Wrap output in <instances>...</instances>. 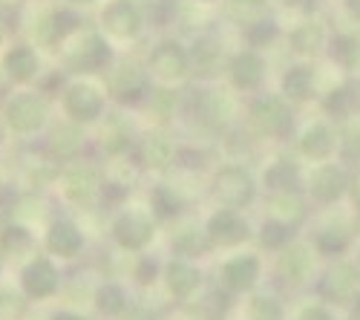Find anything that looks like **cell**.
Masks as SVG:
<instances>
[{"label":"cell","instance_id":"obj_29","mask_svg":"<svg viewBox=\"0 0 360 320\" xmlns=\"http://www.w3.org/2000/svg\"><path fill=\"white\" fill-rule=\"evenodd\" d=\"M265 185L271 188L274 193H280V191H294V188H297V167H294L291 162H285V159L274 162L271 167L265 170Z\"/></svg>","mask_w":360,"mask_h":320},{"label":"cell","instance_id":"obj_33","mask_svg":"<svg viewBox=\"0 0 360 320\" xmlns=\"http://www.w3.org/2000/svg\"><path fill=\"white\" fill-rule=\"evenodd\" d=\"M32 245V234L23 228V225H6L4 231H0V251L4 254H20L23 248Z\"/></svg>","mask_w":360,"mask_h":320},{"label":"cell","instance_id":"obj_11","mask_svg":"<svg viewBox=\"0 0 360 320\" xmlns=\"http://www.w3.org/2000/svg\"><path fill=\"white\" fill-rule=\"evenodd\" d=\"M46 251L55 254V257H61V260H72L84 251V234H81V228L70 219H58L49 225L46 231V240H44Z\"/></svg>","mask_w":360,"mask_h":320},{"label":"cell","instance_id":"obj_3","mask_svg":"<svg viewBox=\"0 0 360 320\" xmlns=\"http://www.w3.org/2000/svg\"><path fill=\"white\" fill-rule=\"evenodd\" d=\"M64 113L75 124H93L104 113V96L89 81H75L64 90Z\"/></svg>","mask_w":360,"mask_h":320},{"label":"cell","instance_id":"obj_34","mask_svg":"<svg viewBox=\"0 0 360 320\" xmlns=\"http://www.w3.org/2000/svg\"><path fill=\"white\" fill-rule=\"evenodd\" d=\"M332 58L343 67H354L360 61V44L354 38H349V35H338L332 41Z\"/></svg>","mask_w":360,"mask_h":320},{"label":"cell","instance_id":"obj_51","mask_svg":"<svg viewBox=\"0 0 360 320\" xmlns=\"http://www.w3.org/2000/svg\"><path fill=\"white\" fill-rule=\"evenodd\" d=\"M352 320H360V309H357V314H354V317H352Z\"/></svg>","mask_w":360,"mask_h":320},{"label":"cell","instance_id":"obj_16","mask_svg":"<svg viewBox=\"0 0 360 320\" xmlns=\"http://www.w3.org/2000/svg\"><path fill=\"white\" fill-rule=\"evenodd\" d=\"M349 188V179H346V173L335 165H323L314 177H311V196L317 202H338Z\"/></svg>","mask_w":360,"mask_h":320},{"label":"cell","instance_id":"obj_4","mask_svg":"<svg viewBox=\"0 0 360 320\" xmlns=\"http://www.w3.org/2000/svg\"><path fill=\"white\" fill-rule=\"evenodd\" d=\"M61 288V274L49 257H35L20 269V292L29 300H46Z\"/></svg>","mask_w":360,"mask_h":320},{"label":"cell","instance_id":"obj_49","mask_svg":"<svg viewBox=\"0 0 360 320\" xmlns=\"http://www.w3.org/2000/svg\"><path fill=\"white\" fill-rule=\"evenodd\" d=\"M67 4H75V6H86V4H93V0H67Z\"/></svg>","mask_w":360,"mask_h":320},{"label":"cell","instance_id":"obj_10","mask_svg":"<svg viewBox=\"0 0 360 320\" xmlns=\"http://www.w3.org/2000/svg\"><path fill=\"white\" fill-rule=\"evenodd\" d=\"M320 292L332 300H352L360 295V271L352 263H335L320 280Z\"/></svg>","mask_w":360,"mask_h":320},{"label":"cell","instance_id":"obj_8","mask_svg":"<svg viewBox=\"0 0 360 320\" xmlns=\"http://www.w3.org/2000/svg\"><path fill=\"white\" fill-rule=\"evenodd\" d=\"M251 122L259 133L265 136H280L288 130L291 124V113H288V104L277 96H262L254 101L251 107Z\"/></svg>","mask_w":360,"mask_h":320},{"label":"cell","instance_id":"obj_1","mask_svg":"<svg viewBox=\"0 0 360 320\" xmlns=\"http://www.w3.org/2000/svg\"><path fill=\"white\" fill-rule=\"evenodd\" d=\"M49 119V107L38 93H15L4 104V122L18 136L38 133Z\"/></svg>","mask_w":360,"mask_h":320},{"label":"cell","instance_id":"obj_48","mask_svg":"<svg viewBox=\"0 0 360 320\" xmlns=\"http://www.w3.org/2000/svg\"><path fill=\"white\" fill-rule=\"evenodd\" d=\"M354 196H357V202H360V173H357V179H354Z\"/></svg>","mask_w":360,"mask_h":320},{"label":"cell","instance_id":"obj_39","mask_svg":"<svg viewBox=\"0 0 360 320\" xmlns=\"http://www.w3.org/2000/svg\"><path fill=\"white\" fill-rule=\"evenodd\" d=\"M262 4H265V0H231L228 9H231V15H233V18L248 20L251 15H257V12L262 9Z\"/></svg>","mask_w":360,"mask_h":320},{"label":"cell","instance_id":"obj_17","mask_svg":"<svg viewBox=\"0 0 360 320\" xmlns=\"http://www.w3.org/2000/svg\"><path fill=\"white\" fill-rule=\"evenodd\" d=\"M314 266V254L309 245L303 243H294V245H285L283 257H280V263H277V271L288 280V283H300V280H306L309 271Z\"/></svg>","mask_w":360,"mask_h":320},{"label":"cell","instance_id":"obj_23","mask_svg":"<svg viewBox=\"0 0 360 320\" xmlns=\"http://www.w3.org/2000/svg\"><path fill=\"white\" fill-rule=\"evenodd\" d=\"M300 151L309 159H326L335 151V136L326 124H311L303 136H300Z\"/></svg>","mask_w":360,"mask_h":320},{"label":"cell","instance_id":"obj_22","mask_svg":"<svg viewBox=\"0 0 360 320\" xmlns=\"http://www.w3.org/2000/svg\"><path fill=\"white\" fill-rule=\"evenodd\" d=\"M173 153H176V148L165 133H150L141 141V162L147 167H167L173 162Z\"/></svg>","mask_w":360,"mask_h":320},{"label":"cell","instance_id":"obj_38","mask_svg":"<svg viewBox=\"0 0 360 320\" xmlns=\"http://www.w3.org/2000/svg\"><path fill=\"white\" fill-rule=\"evenodd\" d=\"M274 35H277V26L271 20H259L254 26H248V32H245L251 46H265L268 41H274Z\"/></svg>","mask_w":360,"mask_h":320},{"label":"cell","instance_id":"obj_26","mask_svg":"<svg viewBox=\"0 0 360 320\" xmlns=\"http://www.w3.org/2000/svg\"><path fill=\"white\" fill-rule=\"evenodd\" d=\"M81 130L75 124H64L52 133V153L58 159H72L78 151H81Z\"/></svg>","mask_w":360,"mask_h":320},{"label":"cell","instance_id":"obj_9","mask_svg":"<svg viewBox=\"0 0 360 320\" xmlns=\"http://www.w3.org/2000/svg\"><path fill=\"white\" fill-rule=\"evenodd\" d=\"M191 70V55L179 46L176 41H165L150 55V72L159 75L162 81H179Z\"/></svg>","mask_w":360,"mask_h":320},{"label":"cell","instance_id":"obj_14","mask_svg":"<svg viewBox=\"0 0 360 320\" xmlns=\"http://www.w3.org/2000/svg\"><path fill=\"white\" fill-rule=\"evenodd\" d=\"M257 280H259V260L254 254L231 257L222 266V283L231 292H248V288H254Z\"/></svg>","mask_w":360,"mask_h":320},{"label":"cell","instance_id":"obj_37","mask_svg":"<svg viewBox=\"0 0 360 320\" xmlns=\"http://www.w3.org/2000/svg\"><path fill=\"white\" fill-rule=\"evenodd\" d=\"M346 245H349V234H343V231H320L317 234V251L320 254L338 257L346 251Z\"/></svg>","mask_w":360,"mask_h":320},{"label":"cell","instance_id":"obj_50","mask_svg":"<svg viewBox=\"0 0 360 320\" xmlns=\"http://www.w3.org/2000/svg\"><path fill=\"white\" fill-rule=\"evenodd\" d=\"M0 271H4V251H0Z\"/></svg>","mask_w":360,"mask_h":320},{"label":"cell","instance_id":"obj_5","mask_svg":"<svg viewBox=\"0 0 360 320\" xmlns=\"http://www.w3.org/2000/svg\"><path fill=\"white\" fill-rule=\"evenodd\" d=\"M214 193L219 196L222 205L243 208L254 199L257 185H254V177L245 167H222L217 173V179H214Z\"/></svg>","mask_w":360,"mask_h":320},{"label":"cell","instance_id":"obj_46","mask_svg":"<svg viewBox=\"0 0 360 320\" xmlns=\"http://www.w3.org/2000/svg\"><path fill=\"white\" fill-rule=\"evenodd\" d=\"M52 320H86V317H81V314H75V312H70V309H61V312L52 314Z\"/></svg>","mask_w":360,"mask_h":320},{"label":"cell","instance_id":"obj_28","mask_svg":"<svg viewBox=\"0 0 360 320\" xmlns=\"http://www.w3.org/2000/svg\"><path fill=\"white\" fill-rule=\"evenodd\" d=\"M231 113H233V104L225 93H207L202 98V115H205V122L207 124H225L231 119Z\"/></svg>","mask_w":360,"mask_h":320},{"label":"cell","instance_id":"obj_24","mask_svg":"<svg viewBox=\"0 0 360 320\" xmlns=\"http://www.w3.org/2000/svg\"><path fill=\"white\" fill-rule=\"evenodd\" d=\"M314 90V72L309 67H291L285 75H283V93L291 98V101H303L309 98Z\"/></svg>","mask_w":360,"mask_h":320},{"label":"cell","instance_id":"obj_18","mask_svg":"<svg viewBox=\"0 0 360 320\" xmlns=\"http://www.w3.org/2000/svg\"><path fill=\"white\" fill-rule=\"evenodd\" d=\"M165 283H167L173 297H191L202 283V274L196 266L188 263V260H173V263H167V269H165Z\"/></svg>","mask_w":360,"mask_h":320},{"label":"cell","instance_id":"obj_45","mask_svg":"<svg viewBox=\"0 0 360 320\" xmlns=\"http://www.w3.org/2000/svg\"><path fill=\"white\" fill-rule=\"evenodd\" d=\"M285 4H288V9H297V12H306V15H309V12H314V6H317V4H314V0H285Z\"/></svg>","mask_w":360,"mask_h":320},{"label":"cell","instance_id":"obj_44","mask_svg":"<svg viewBox=\"0 0 360 320\" xmlns=\"http://www.w3.org/2000/svg\"><path fill=\"white\" fill-rule=\"evenodd\" d=\"M122 320H156V314L153 312H147V309H124L122 312Z\"/></svg>","mask_w":360,"mask_h":320},{"label":"cell","instance_id":"obj_41","mask_svg":"<svg viewBox=\"0 0 360 320\" xmlns=\"http://www.w3.org/2000/svg\"><path fill=\"white\" fill-rule=\"evenodd\" d=\"M156 260H150V257H144L141 260V263H139V271H136V280L139 283H150V280H153L156 277Z\"/></svg>","mask_w":360,"mask_h":320},{"label":"cell","instance_id":"obj_20","mask_svg":"<svg viewBox=\"0 0 360 320\" xmlns=\"http://www.w3.org/2000/svg\"><path fill=\"white\" fill-rule=\"evenodd\" d=\"M98 191V177L93 167L86 165H75L64 173V193L72 199V202H86L93 199V193Z\"/></svg>","mask_w":360,"mask_h":320},{"label":"cell","instance_id":"obj_25","mask_svg":"<svg viewBox=\"0 0 360 320\" xmlns=\"http://www.w3.org/2000/svg\"><path fill=\"white\" fill-rule=\"evenodd\" d=\"M96 309L107 317H122V312L127 309V295H124V288L118 286V283H104L98 286V292H96Z\"/></svg>","mask_w":360,"mask_h":320},{"label":"cell","instance_id":"obj_7","mask_svg":"<svg viewBox=\"0 0 360 320\" xmlns=\"http://www.w3.org/2000/svg\"><path fill=\"white\" fill-rule=\"evenodd\" d=\"M101 26L112 38H136L141 32V12L133 0H110L101 9Z\"/></svg>","mask_w":360,"mask_h":320},{"label":"cell","instance_id":"obj_35","mask_svg":"<svg viewBox=\"0 0 360 320\" xmlns=\"http://www.w3.org/2000/svg\"><path fill=\"white\" fill-rule=\"evenodd\" d=\"M207 231L202 234V231H196V228H185L182 234H176L173 237V245H176V251L179 254H199V251H205L207 248Z\"/></svg>","mask_w":360,"mask_h":320},{"label":"cell","instance_id":"obj_12","mask_svg":"<svg viewBox=\"0 0 360 320\" xmlns=\"http://www.w3.org/2000/svg\"><path fill=\"white\" fill-rule=\"evenodd\" d=\"M4 72L12 84H29L41 72V58L29 44H15L4 52Z\"/></svg>","mask_w":360,"mask_h":320},{"label":"cell","instance_id":"obj_40","mask_svg":"<svg viewBox=\"0 0 360 320\" xmlns=\"http://www.w3.org/2000/svg\"><path fill=\"white\" fill-rule=\"evenodd\" d=\"M352 104H354V96H352L349 90H340V93H332V96H328L326 110H328V113H335V115H346V113L352 110Z\"/></svg>","mask_w":360,"mask_h":320},{"label":"cell","instance_id":"obj_19","mask_svg":"<svg viewBox=\"0 0 360 320\" xmlns=\"http://www.w3.org/2000/svg\"><path fill=\"white\" fill-rule=\"evenodd\" d=\"M231 78L239 90H257L265 78V61L257 52H239L231 61Z\"/></svg>","mask_w":360,"mask_h":320},{"label":"cell","instance_id":"obj_36","mask_svg":"<svg viewBox=\"0 0 360 320\" xmlns=\"http://www.w3.org/2000/svg\"><path fill=\"white\" fill-rule=\"evenodd\" d=\"M248 320H283V306L274 297L259 295L248 306Z\"/></svg>","mask_w":360,"mask_h":320},{"label":"cell","instance_id":"obj_2","mask_svg":"<svg viewBox=\"0 0 360 320\" xmlns=\"http://www.w3.org/2000/svg\"><path fill=\"white\" fill-rule=\"evenodd\" d=\"M64 58L78 72H96L110 64V46L98 32H72L64 38Z\"/></svg>","mask_w":360,"mask_h":320},{"label":"cell","instance_id":"obj_15","mask_svg":"<svg viewBox=\"0 0 360 320\" xmlns=\"http://www.w3.org/2000/svg\"><path fill=\"white\" fill-rule=\"evenodd\" d=\"M110 93L118 98V101H124V104H136L144 98L147 93V75L139 70V67H118L112 75H110Z\"/></svg>","mask_w":360,"mask_h":320},{"label":"cell","instance_id":"obj_32","mask_svg":"<svg viewBox=\"0 0 360 320\" xmlns=\"http://www.w3.org/2000/svg\"><path fill=\"white\" fill-rule=\"evenodd\" d=\"M291 231H294V228H288L285 222L268 217V219L262 222L259 240H262V245H265V248H285V245L291 243Z\"/></svg>","mask_w":360,"mask_h":320},{"label":"cell","instance_id":"obj_27","mask_svg":"<svg viewBox=\"0 0 360 320\" xmlns=\"http://www.w3.org/2000/svg\"><path fill=\"white\" fill-rule=\"evenodd\" d=\"M291 46H294L297 52H303V55L317 52V49L323 46V26L314 23V20L300 23L294 32H291Z\"/></svg>","mask_w":360,"mask_h":320},{"label":"cell","instance_id":"obj_43","mask_svg":"<svg viewBox=\"0 0 360 320\" xmlns=\"http://www.w3.org/2000/svg\"><path fill=\"white\" fill-rule=\"evenodd\" d=\"M173 104H176L173 93H156V96H153V107H156L159 113H170Z\"/></svg>","mask_w":360,"mask_h":320},{"label":"cell","instance_id":"obj_47","mask_svg":"<svg viewBox=\"0 0 360 320\" xmlns=\"http://www.w3.org/2000/svg\"><path fill=\"white\" fill-rule=\"evenodd\" d=\"M346 9L352 12V18L360 20V0H346Z\"/></svg>","mask_w":360,"mask_h":320},{"label":"cell","instance_id":"obj_13","mask_svg":"<svg viewBox=\"0 0 360 320\" xmlns=\"http://www.w3.org/2000/svg\"><path fill=\"white\" fill-rule=\"evenodd\" d=\"M205 231L211 237V243H219V245H239L248 240V222L236 211H217L207 219Z\"/></svg>","mask_w":360,"mask_h":320},{"label":"cell","instance_id":"obj_21","mask_svg":"<svg viewBox=\"0 0 360 320\" xmlns=\"http://www.w3.org/2000/svg\"><path fill=\"white\" fill-rule=\"evenodd\" d=\"M306 217V208L294 191H280L271 196V219L285 222L288 228H297Z\"/></svg>","mask_w":360,"mask_h":320},{"label":"cell","instance_id":"obj_31","mask_svg":"<svg viewBox=\"0 0 360 320\" xmlns=\"http://www.w3.org/2000/svg\"><path fill=\"white\" fill-rule=\"evenodd\" d=\"M150 202H153V214L156 217H176L179 211H182V196H179L173 188H167V185H159V188H153V196H150Z\"/></svg>","mask_w":360,"mask_h":320},{"label":"cell","instance_id":"obj_42","mask_svg":"<svg viewBox=\"0 0 360 320\" xmlns=\"http://www.w3.org/2000/svg\"><path fill=\"white\" fill-rule=\"evenodd\" d=\"M297 320H335V317L320 306H309V309H303V314H300Z\"/></svg>","mask_w":360,"mask_h":320},{"label":"cell","instance_id":"obj_30","mask_svg":"<svg viewBox=\"0 0 360 320\" xmlns=\"http://www.w3.org/2000/svg\"><path fill=\"white\" fill-rule=\"evenodd\" d=\"M219 61H222V52H219V46H217L211 38H205V41L196 44V49H193V64H196V70H199L202 75H214V72L219 70Z\"/></svg>","mask_w":360,"mask_h":320},{"label":"cell","instance_id":"obj_6","mask_svg":"<svg viewBox=\"0 0 360 320\" xmlns=\"http://www.w3.org/2000/svg\"><path fill=\"white\" fill-rule=\"evenodd\" d=\"M153 234H156L153 219L141 211H124L112 222V240L127 251H141L150 240H153Z\"/></svg>","mask_w":360,"mask_h":320}]
</instances>
